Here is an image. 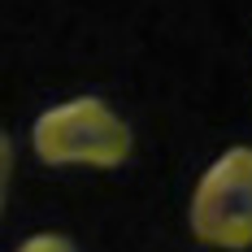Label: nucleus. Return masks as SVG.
I'll return each mask as SVG.
<instances>
[{
	"instance_id": "3",
	"label": "nucleus",
	"mask_w": 252,
	"mask_h": 252,
	"mask_svg": "<svg viewBox=\"0 0 252 252\" xmlns=\"http://www.w3.org/2000/svg\"><path fill=\"white\" fill-rule=\"evenodd\" d=\"M18 252H78L65 235H57V230H39V235H31L18 244Z\"/></svg>"
},
{
	"instance_id": "2",
	"label": "nucleus",
	"mask_w": 252,
	"mask_h": 252,
	"mask_svg": "<svg viewBox=\"0 0 252 252\" xmlns=\"http://www.w3.org/2000/svg\"><path fill=\"white\" fill-rule=\"evenodd\" d=\"M191 235L204 248L244 252L252 248V148L235 144L200 174L187 209Z\"/></svg>"
},
{
	"instance_id": "1",
	"label": "nucleus",
	"mask_w": 252,
	"mask_h": 252,
	"mask_svg": "<svg viewBox=\"0 0 252 252\" xmlns=\"http://www.w3.org/2000/svg\"><path fill=\"white\" fill-rule=\"evenodd\" d=\"M31 148L44 165L118 170L135 148V135L100 96H74V100H61L35 118Z\"/></svg>"
}]
</instances>
